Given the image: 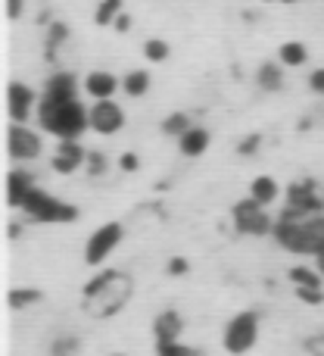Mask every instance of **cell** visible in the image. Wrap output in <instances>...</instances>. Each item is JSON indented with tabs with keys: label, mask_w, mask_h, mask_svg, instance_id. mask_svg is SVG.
Listing matches in <instances>:
<instances>
[{
	"label": "cell",
	"mask_w": 324,
	"mask_h": 356,
	"mask_svg": "<svg viewBox=\"0 0 324 356\" xmlns=\"http://www.w3.org/2000/svg\"><path fill=\"white\" fill-rule=\"evenodd\" d=\"M131 294H135V282L128 272L122 269H100L87 284L81 288V309L91 319H112L128 307Z\"/></svg>",
	"instance_id": "6da1fadb"
},
{
	"label": "cell",
	"mask_w": 324,
	"mask_h": 356,
	"mask_svg": "<svg viewBox=\"0 0 324 356\" xmlns=\"http://www.w3.org/2000/svg\"><path fill=\"white\" fill-rule=\"evenodd\" d=\"M271 238L296 257H315L324 247V213L284 207L275 219Z\"/></svg>",
	"instance_id": "7a4b0ae2"
},
{
	"label": "cell",
	"mask_w": 324,
	"mask_h": 356,
	"mask_svg": "<svg viewBox=\"0 0 324 356\" xmlns=\"http://www.w3.org/2000/svg\"><path fill=\"white\" fill-rule=\"evenodd\" d=\"M37 125L56 138V141H81L91 129V106H85L78 97L60 106H41L37 104Z\"/></svg>",
	"instance_id": "3957f363"
},
{
	"label": "cell",
	"mask_w": 324,
	"mask_h": 356,
	"mask_svg": "<svg viewBox=\"0 0 324 356\" xmlns=\"http://www.w3.org/2000/svg\"><path fill=\"white\" fill-rule=\"evenodd\" d=\"M19 209L31 222H41V225H69V222L78 219V207H72L69 200H60V197L47 194L41 188H31Z\"/></svg>",
	"instance_id": "277c9868"
},
{
	"label": "cell",
	"mask_w": 324,
	"mask_h": 356,
	"mask_svg": "<svg viewBox=\"0 0 324 356\" xmlns=\"http://www.w3.org/2000/svg\"><path fill=\"white\" fill-rule=\"evenodd\" d=\"M256 344H259V313L244 309V313L231 316L225 332H221V347H225L231 356H244Z\"/></svg>",
	"instance_id": "5b68a950"
},
{
	"label": "cell",
	"mask_w": 324,
	"mask_h": 356,
	"mask_svg": "<svg viewBox=\"0 0 324 356\" xmlns=\"http://www.w3.org/2000/svg\"><path fill=\"white\" fill-rule=\"evenodd\" d=\"M231 222L246 238H265V234H271V228H275V219L268 216V209L253 200L250 194L231 207Z\"/></svg>",
	"instance_id": "8992f818"
},
{
	"label": "cell",
	"mask_w": 324,
	"mask_h": 356,
	"mask_svg": "<svg viewBox=\"0 0 324 356\" xmlns=\"http://www.w3.org/2000/svg\"><path fill=\"white\" fill-rule=\"evenodd\" d=\"M122 238H125L122 222H103V225H97L85 244V263L91 266V269H100V266L116 253V247L122 244Z\"/></svg>",
	"instance_id": "52a82bcc"
},
{
	"label": "cell",
	"mask_w": 324,
	"mask_h": 356,
	"mask_svg": "<svg viewBox=\"0 0 324 356\" xmlns=\"http://www.w3.org/2000/svg\"><path fill=\"white\" fill-rule=\"evenodd\" d=\"M44 150V141L37 131H31L25 122H10L6 129V154L12 163H31Z\"/></svg>",
	"instance_id": "ba28073f"
},
{
	"label": "cell",
	"mask_w": 324,
	"mask_h": 356,
	"mask_svg": "<svg viewBox=\"0 0 324 356\" xmlns=\"http://www.w3.org/2000/svg\"><path fill=\"white\" fill-rule=\"evenodd\" d=\"M37 104H41V97L35 94V88L25 85V81H10V88H6V116H10V122L28 125V119L37 116Z\"/></svg>",
	"instance_id": "9c48e42d"
},
{
	"label": "cell",
	"mask_w": 324,
	"mask_h": 356,
	"mask_svg": "<svg viewBox=\"0 0 324 356\" xmlns=\"http://www.w3.org/2000/svg\"><path fill=\"white\" fill-rule=\"evenodd\" d=\"M284 207L293 209H312V213H324V191L315 178H296L290 181L287 194H284Z\"/></svg>",
	"instance_id": "30bf717a"
},
{
	"label": "cell",
	"mask_w": 324,
	"mask_h": 356,
	"mask_svg": "<svg viewBox=\"0 0 324 356\" xmlns=\"http://www.w3.org/2000/svg\"><path fill=\"white\" fill-rule=\"evenodd\" d=\"M122 125H125V110L112 97L94 100L91 104V131H97V135H116V131H122Z\"/></svg>",
	"instance_id": "8fae6325"
},
{
	"label": "cell",
	"mask_w": 324,
	"mask_h": 356,
	"mask_svg": "<svg viewBox=\"0 0 324 356\" xmlns=\"http://www.w3.org/2000/svg\"><path fill=\"white\" fill-rule=\"evenodd\" d=\"M78 97V79L72 72H53L44 81L41 91V106H60Z\"/></svg>",
	"instance_id": "7c38bea8"
},
{
	"label": "cell",
	"mask_w": 324,
	"mask_h": 356,
	"mask_svg": "<svg viewBox=\"0 0 324 356\" xmlns=\"http://www.w3.org/2000/svg\"><path fill=\"white\" fill-rule=\"evenodd\" d=\"M85 163H87V150L81 147V141H60L53 156H50V169L56 175H72L78 169H85Z\"/></svg>",
	"instance_id": "4fadbf2b"
},
{
	"label": "cell",
	"mask_w": 324,
	"mask_h": 356,
	"mask_svg": "<svg viewBox=\"0 0 324 356\" xmlns=\"http://www.w3.org/2000/svg\"><path fill=\"white\" fill-rule=\"evenodd\" d=\"M85 91L91 94L94 100L116 97V91H122V79H116V75L106 72V69H91V72L85 75Z\"/></svg>",
	"instance_id": "5bb4252c"
},
{
	"label": "cell",
	"mask_w": 324,
	"mask_h": 356,
	"mask_svg": "<svg viewBox=\"0 0 324 356\" xmlns=\"http://www.w3.org/2000/svg\"><path fill=\"white\" fill-rule=\"evenodd\" d=\"M184 334V319L178 309H162L153 319V344H165V341H181Z\"/></svg>",
	"instance_id": "9a60e30c"
},
{
	"label": "cell",
	"mask_w": 324,
	"mask_h": 356,
	"mask_svg": "<svg viewBox=\"0 0 324 356\" xmlns=\"http://www.w3.org/2000/svg\"><path fill=\"white\" fill-rule=\"evenodd\" d=\"M209 141H212L209 129H203V125H190V129L178 138V150H181V156H187V160H196V156H203L209 150Z\"/></svg>",
	"instance_id": "2e32d148"
},
{
	"label": "cell",
	"mask_w": 324,
	"mask_h": 356,
	"mask_svg": "<svg viewBox=\"0 0 324 356\" xmlns=\"http://www.w3.org/2000/svg\"><path fill=\"white\" fill-rule=\"evenodd\" d=\"M37 188L35 184V175L28 172V169H12L10 175H6V200H10V207H22V200L28 197V191Z\"/></svg>",
	"instance_id": "e0dca14e"
},
{
	"label": "cell",
	"mask_w": 324,
	"mask_h": 356,
	"mask_svg": "<svg viewBox=\"0 0 324 356\" xmlns=\"http://www.w3.org/2000/svg\"><path fill=\"white\" fill-rule=\"evenodd\" d=\"M250 197L256 203H262V207H271V203H278V197H281V184L271 175H256L250 181Z\"/></svg>",
	"instance_id": "ac0fdd59"
},
{
	"label": "cell",
	"mask_w": 324,
	"mask_h": 356,
	"mask_svg": "<svg viewBox=\"0 0 324 356\" xmlns=\"http://www.w3.org/2000/svg\"><path fill=\"white\" fill-rule=\"evenodd\" d=\"M256 85L262 88L265 94H275L284 88V66L278 60H268L256 69Z\"/></svg>",
	"instance_id": "d6986e66"
},
{
	"label": "cell",
	"mask_w": 324,
	"mask_h": 356,
	"mask_svg": "<svg viewBox=\"0 0 324 356\" xmlns=\"http://www.w3.org/2000/svg\"><path fill=\"white\" fill-rule=\"evenodd\" d=\"M278 63H281L284 69H300L309 63V47L302 41H284L281 47H278Z\"/></svg>",
	"instance_id": "ffe728a7"
},
{
	"label": "cell",
	"mask_w": 324,
	"mask_h": 356,
	"mask_svg": "<svg viewBox=\"0 0 324 356\" xmlns=\"http://www.w3.org/2000/svg\"><path fill=\"white\" fill-rule=\"evenodd\" d=\"M150 88H153V79H150L147 69H131V72L122 79V94L125 97H131V100L144 97Z\"/></svg>",
	"instance_id": "44dd1931"
},
{
	"label": "cell",
	"mask_w": 324,
	"mask_h": 356,
	"mask_svg": "<svg viewBox=\"0 0 324 356\" xmlns=\"http://www.w3.org/2000/svg\"><path fill=\"white\" fill-rule=\"evenodd\" d=\"M287 278L293 282V288H324V275L318 272V266H290Z\"/></svg>",
	"instance_id": "7402d4cb"
},
{
	"label": "cell",
	"mask_w": 324,
	"mask_h": 356,
	"mask_svg": "<svg viewBox=\"0 0 324 356\" xmlns=\"http://www.w3.org/2000/svg\"><path fill=\"white\" fill-rule=\"evenodd\" d=\"M44 300V291L37 288H12L10 291V309H28V307H37Z\"/></svg>",
	"instance_id": "603a6c76"
},
{
	"label": "cell",
	"mask_w": 324,
	"mask_h": 356,
	"mask_svg": "<svg viewBox=\"0 0 324 356\" xmlns=\"http://www.w3.org/2000/svg\"><path fill=\"white\" fill-rule=\"evenodd\" d=\"M69 41V25L66 22H50L47 25V38H44V47H47V60H53L60 44Z\"/></svg>",
	"instance_id": "cb8c5ba5"
},
{
	"label": "cell",
	"mask_w": 324,
	"mask_h": 356,
	"mask_svg": "<svg viewBox=\"0 0 324 356\" xmlns=\"http://www.w3.org/2000/svg\"><path fill=\"white\" fill-rule=\"evenodd\" d=\"M190 129V116L187 113H181V110H175V113H169V116L162 119V135H169V138H181L184 131Z\"/></svg>",
	"instance_id": "d4e9b609"
},
{
	"label": "cell",
	"mask_w": 324,
	"mask_h": 356,
	"mask_svg": "<svg viewBox=\"0 0 324 356\" xmlns=\"http://www.w3.org/2000/svg\"><path fill=\"white\" fill-rule=\"evenodd\" d=\"M119 13H122V0H97L94 22H97V25H112Z\"/></svg>",
	"instance_id": "484cf974"
},
{
	"label": "cell",
	"mask_w": 324,
	"mask_h": 356,
	"mask_svg": "<svg viewBox=\"0 0 324 356\" xmlns=\"http://www.w3.org/2000/svg\"><path fill=\"white\" fill-rule=\"evenodd\" d=\"M169 44L162 41V38H147V41H144V56H147L150 63H165L169 60Z\"/></svg>",
	"instance_id": "4316f807"
},
{
	"label": "cell",
	"mask_w": 324,
	"mask_h": 356,
	"mask_svg": "<svg viewBox=\"0 0 324 356\" xmlns=\"http://www.w3.org/2000/svg\"><path fill=\"white\" fill-rule=\"evenodd\" d=\"M156 356H203L196 347H187L181 341H165V344H153Z\"/></svg>",
	"instance_id": "83f0119b"
},
{
	"label": "cell",
	"mask_w": 324,
	"mask_h": 356,
	"mask_svg": "<svg viewBox=\"0 0 324 356\" xmlns=\"http://www.w3.org/2000/svg\"><path fill=\"white\" fill-rule=\"evenodd\" d=\"M106 169H110V163H106V156L100 154V150H87L85 172L91 175V178H100V175H106Z\"/></svg>",
	"instance_id": "f1b7e54d"
},
{
	"label": "cell",
	"mask_w": 324,
	"mask_h": 356,
	"mask_svg": "<svg viewBox=\"0 0 324 356\" xmlns=\"http://www.w3.org/2000/svg\"><path fill=\"white\" fill-rule=\"evenodd\" d=\"M81 347L78 338H56L53 344H50V356H75Z\"/></svg>",
	"instance_id": "f546056e"
},
{
	"label": "cell",
	"mask_w": 324,
	"mask_h": 356,
	"mask_svg": "<svg viewBox=\"0 0 324 356\" xmlns=\"http://www.w3.org/2000/svg\"><path fill=\"white\" fill-rule=\"evenodd\" d=\"M293 294L300 297L306 307H321L324 303V288H293Z\"/></svg>",
	"instance_id": "4dcf8cb0"
},
{
	"label": "cell",
	"mask_w": 324,
	"mask_h": 356,
	"mask_svg": "<svg viewBox=\"0 0 324 356\" xmlns=\"http://www.w3.org/2000/svg\"><path fill=\"white\" fill-rule=\"evenodd\" d=\"M259 147H262V135H259V131H253V135H246L244 141L237 144V154L240 156H256Z\"/></svg>",
	"instance_id": "1f68e13d"
},
{
	"label": "cell",
	"mask_w": 324,
	"mask_h": 356,
	"mask_svg": "<svg viewBox=\"0 0 324 356\" xmlns=\"http://www.w3.org/2000/svg\"><path fill=\"white\" fill-rule=\"evenodd\" d=\"M119 169H122V172H137V169H141V156H137L135 150H125V154L119 156Z\"/></svg>",
	"instance_id": "d6a6232c"
},
{
	"label": "cell",
	"mask_w": 324,
	"mask_h": 356,
	"mask_svg": "<svg viewBox=\"0 0 324 356\" xmlns=\"http://www.w3.org/2000/svg\"><path fill=\"white\" fill-rule=\"evenodd\" d=\"M187 269H190V263L184 257H171L169 263H165V272H169V275H187Z\"/></svg>",
	"instance_id": "836d02e7"
},
{
	"label": "cell",
	"mask_w": 324,
	"mask_h": 356,
	"mask_svg": "<svg viewBox=\"0 0 324 356\" xmlns=\"http://www.w3.org/2000/svg\"><path fill=\"white\" fill-rule=\"evenodd\" d=\"M302 347H306L309 356H324V332L321 334H312V338H309Z\"/></svg>",
	"instance_id": "e575fe53"
},
{
	"label": "cell",
	"mask_w": 324,
	"mask_h": 356,
	"mask_svg": "<svg viewBox=\"0 0 324 356\" xmlns=\"http://www.w3.org/2000/svg\"><path fill=\"white\" fill-rule=\"evenodd\" d=\"M309 91H312V94H321V97H324V66L315 69V72L309 75Z\"/></svg>",
	"instance_id": "d590c367"
},
{
	"label": "cell",
	"mask_w": 324,
	"mask_h": 356,
	"mask_svg": "<svg viewBox=\"0 0 324 356\" xmlns=\"http://www.w3.org/2000/svg\"><path fill=\"white\" fill-rule=\"evenodd\" d=\"M25 3H28V0H6V16L19 19L22 16V10H25Z\"/></svg>",
	"instance_id": "8d00e7d4"
},
{
	"label": "cell",
	"mask_w": 324,
	"mask_h": 356,
	"mask_svg": "<svg viewBox=\"0 0 324 356\" xmlns=\"http://www.w3.org/2000/svg\"><path fill=\"white\" fill-rule=\"evenodd\" d=\"M112 29H116V31H128L131 29V16H128V13H119L116 22H112Z\"/></svg>",
	"instance_id": "74e56055"
},
{
	"label": "cell",
	"mask_w": 324,
	"mask_h": 356,
	"mask_svg": "<svg viewBox=\"0 0 324 356\" xmlns=\"http://www.w3.org/2000/svg\"><path fill=\"white\" fill-rule=\"evenodd\" d=\"M315 266H318V272H321V275H324V247H321V250H318V253H315Z\"/></svg>",
	"instance_id": "f35d334b"
},
{
	"label": "cell",
	"mask_w": 324,
	"mask_h": 356,
	"mask_svg": "<svg viewBox=\"0 0 324 356\" xmlns=\"http://www.w3.org/2000/svg\"><path fill=\"white\" fill-rule=\"evenodd\" d=\"M262 3H281V6H290V3H300V0H262Z\"/></svg>",
	"instance_id": "ab89813d"
},
{
	"label": "cell",
	"mask_w": 324,
	"mask_h": 356,
	"mask_svg": "<svg viewBox=\"0 0 324 356\" xmlns=\"http://www.w3.org/2000/svg\"><path fill=\"white\" fill-rule=\"evenodd\" d=\"M110 356H125V353H110Z\"/></svg>",
	"instance_id": "60d3db41"
}]
</instances>
